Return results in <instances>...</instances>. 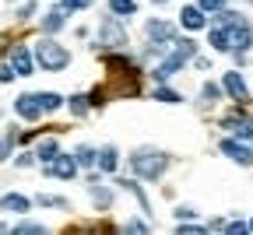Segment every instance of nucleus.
Masks as SVG:
<instances>
[{
    "instance_id": "f257e3e1",
    "label": "nucleus",
    "mask_w": 253,
    "mask_h": 235,
    "mask_svg": "<svg viewBox=\"0 0 253 235\" xmlns=\"http://www.w3.org/2000/svg\"><path fill=\"white\" fill-rule=\"evenodd\" d=\"M214 18H218V25L221 28H229V36H232V53L236 56H246V49L253 46V28H250V21L239 14V11H214Z\"/></svg>"
},
{
    "instance_id": "f03ea898",
    "label": "nucleus",
    "mask_w": 253,
    "mask_h": 235,
    "mask_svg": "<svg viewBox=\"0 0 253 235\" xmlns=\"http://www.w3.org/2000/svg\"><path fill=\"white\" fill-rule=\"evenodd\" d=\"M130 169L137 179H162V172L169 169V155L166 151H158V148H137L130 155Z\"/></svg>"
},
{
    "instance_id": "7ed1b4c3",
    "label": "nucleus",
    "mask_w": 253,
    "mask_h": 235,
    "mask_svg": "<svg viewBox=\"0 0 253 235\" xmlns=\"http://www.w3.org/2000/svg\"><path fill=\"white\" fill-rule=\"evenodd\" d=\"M194 56H197V42H194V39H179V42H172V49L162 56V63L151 71V78H155V81H169L179 67H183L186 60H194Z\"/></svg>"
},
{
    "instance_id": "20e7f679",
    "label": "nucleus",
    "mask_w": 253,
    "mask_h": 235,
    "mask_svg": "<svg viewBox=\"0 0 253 235\" xmlns=\"http://www.w3.org/2000/svg\"><path fill=\"white\" fill-rule=\"evenodd\" d=\"M36 63L42 67V71H53V74H56V71H63V67L71 63V53L63 49L56 39H49V36H46V39H39V42H36Z\"/></svg>"
},
{
    "instance_id": "39448f33",
    "label": "nucleus",
    "mask_w": 253,
    "mask_h": 235,
    "mask_svg": "<svg viewBox=\"0 0 253 235\" xmlns=\"http://www.w3.org/2000/svg\"><path fill=\"white\" fill-rule=\"evenodd\" d=\"M99 42L109 46V49H123V46H126V32H123V25L116 21V14H113V18H102V25H99Z\"/></svg>"
},
{
    "instance_id": "423d86ee",
    "label": "nucleus",
    "mask_w": 253,
    "mask_h": 235,
    "mask_svg": "<svg viewBox=\"0 0 253 235\" xmlns=\"http://www.w3.org/2000/svg\"><path fill=\"white\" fill-rule=\"evenodd\" d=\"M144 36H148L151 42H158V46H172V42H176V25L151 18V21H144Z\"/></svg>"
},
{
    "instance_id": "0eeeda50",
    "label": "nucleus",
    "mask_w": 253,
    "mask_h": 235,
    "mask_svg": "<svg viewBox=\"0 0 253 235\" xmlns=\"http://www.w3.org/2000/svg\"><path fill=\"white\" fill-rule=\"evenodd\" d=\"M42 172L53 176V179H74L78 176V161H74V155H56L49 165H42Z\"/></svg>"
},
{
    "instance_id": "6e6552de",
    "label": "nucleus",
    "mask_w": 253,
    "mask_h": 235,
    "mask_svg": "<svg viewBox=\"0 0 253 235\" xmlns=\"http://www.w3.org/2000/svg\"><path fill=\"white\" fill-rule=\"evenodd\" d=\"M221 91H229L239 106H246V102H250V88H246V81H243V74H239V71H229L225 78H221Z\"/></svg>"
},
{
    "instance_id": "1a4fd4ad",
    "label": "nucleus",
    "mask_w": 253,
    "mask_h": 235,
    "mask_svg": "<svg viewBox=\"0 0 253 235\" xmlns=\"http://www.w3.org/2000/svg\"><path fill=\"white\" fill-rule=\"evenodd\" d=\"M11 67L18 78H32V71H36V56H32L28 46H14L11 49Z\"/></svg>"
},
{
    "instance_id": "9d476101",
    "label": "nucleus",
    "mask_w": 253,
    "mask_h": 235,
    "mask_svg": "<svg viewBox=\"0 0 253 235\" xmlns=\"http://www.w3.org/2000/svg\"><path fill=\"white\" fill-rule=\"evenodd\" d=\"M221 155H229L236 165H253V148H246V144L236 141V137H225V141H221Z\"/></svg>"
},
{
    "instance_id": "9b49d317",
    "label": "nucleus",
    "mask_w": 253,
    "mask_h": 235,
    "mask_svg": "<svg viewBox=\"0 0 253 235\" xmlns=\"http://www.w3.org/2000/svg\"><path fill=\"white\" fill-rule=\"evenodd\" d=\"M221 126H225V130H232L239 141H253V119H250V116H243V113L225 116V119H221Z\"/></svg>"
},
{
    "instance_id": "f8f14e48",
    "label": "nucleus",
    "mask_w": 253,
    "mask_h": 235,
    "mask_svg": "<svg viewBox=\"0 0 253 235\" xmlns=\"http://www.w3.org/2000/svg\"><path fill=\"white\" fill-rule=\"evenodd\" d=\"M14 113H18L21 119H28V123H36V119L42 116V106H39L36 95H18V98H14Z\"/></svg>"
},
{
    "instance_id": "ddd939ff",
    "label": "nucleus",
    "mask_w": 253,
    "mask_h": 235,
    "mask_svg": "<svg viewBox=\"0 0 253 235\" xmlns=\"http://www.w3.org/2000/svg\"><path fill=\"white\" fill-rule=\"evenodd\" d=\"M179 25H183L186 32H201V28L208 25V18H204V11H201L197 4H186V7L179 11Z\"/></svg>"
},
{
    "instance_id": "4468645a",
    "label": "nucleus",
    "mask_w": 253,
    "mask_h": 235,
    "mask_svg": "<svg viewBox=\"0 0 253 235\" xmlns=\"http://www.w3.org/2000/svg\"><path fill=\"white\" fill-rule=\"evenodd\" d=\"M32 207V200L28 196H21V193H4L0 196V211H14V214H25Z\"/></svg>"
},
{
    "instance_id": "2eb2a0df",
    "label": "nucleus",
    "mask_w": 253,
    "mask_h": 235,
    "mask_svg": "<svg viewBox=\"0 0 253 235\" xmlns=\"http://www.w3.org/2000/svg\"><path fill=\"white\" fill-rule=\"evenodd\" d=\"M208 42H211V49H214V53H229V49H232V36H229V28H221V25H214V28H211Z\"/></svg>"
},
{
    "instance_id": "dca6fc26",
    "label": "nucleus",
    "mask_w": 253,
    "mask_h": 235,
    "mask_svg": "<svg viewBox=\"0 0 253 235\" xmlns=\"http://www.w3.org/2000/svg\"><path fill=\"white\" fill-rule=\"evenodd\" d=\"M95 165H99L106 176H113V172L120 169V151H116L113 144H109V148H102V151H99V161H95Z\"/></svg>"
},
{
    "instance_id": "f3484780",
    "label": "nucleus",
    "mask_w": 253,
    "mask_h": 235,
    "mask_svg": "<svg viewBox=\"0 0 253 235\" xmlns=\"http://www.w3.org/2000/svg\"><path fill=\"white\" fill-rule=\"evenodd\" d=\"M67 14L71 11H63V7H53L46 18H42V32H46V36H53V32H60L63 25H67Z\"/></svg>"
},
{
    "instance_id": "a211bd4d",
    "label": "nucleus",
    "mask_w": 253,
    "mask_h": 235,
    "mask_svg": "<svg viewBox=\"0 0 253 235\" xmlns=\"http://www.w3.org/2000/svg\"><path fill=\"white\" fill-rule=\"evenodd\" d=\"M56 155H60V141H56V137H46V141L39 144V151H36V158H39L42 165H49Z\"/></svg>"
},
{
    "instance_id": "6ab92c4d",
    "label": "nucleus",
    "mask_w": 253,
    "mask_h": 235,
    "mask_svg": "<svg viewBox=\"0 0 253 235\" xmlns=\"http://www.w3.org/2000/svg\"><path fill=\"white\" fill-rule=\"evenodd\" d=\"M63 235H116L109 225H74V228H67Z\"/></svg>"
},
{
    "instance_id": "aec40b11",
    "label": "nucleus",
    "mask_w": 253,
    "mask_h": 235,
    "mask_svg": "<svg viewBox=\"0 0 253 235\" xmlns=\"http://www.w3.org/2000/svg\"><path fill=\"white\" fill-rule=\"evenodd\" d=\"M74 161H78V169H91V165L99 161V151L88 148V144H81V148L74 151Z\"/></svg>"
},
{
    "instance_id": "412c9836",
    "label": "nucleus",
    "mask_w": 253,
    "mask_h": 235,
    "mask_svg": "<svg viewBox=\"0 0 253 235\" xmlns=\"http://www.w3.org/2000/svg\"><path fill=\"white\" fill-rule=\"evenodd\" d=\"M109 11L116 18H134L137 14V4H134V0H109Z\"/></svg>"
},
{
    "instance_id": "4be33fe9",
    "label": "nucleus",
    "mask_w": 253,
    "mask_h": 235,
    "mask_svg": "<svg viewBox=\"0 0 253 235\" xmlns=\"http://www.w3.org/2000/svg\"><path fill=\"white\" fill-rule=\"evenodd\" d=\"M36 98H39V106H42V113H56V109L63 106V98H60L56 91H39Z\"/></svg>"
},
{
    "instance_id": "5701e85b",
    "label": "nucleus",
    "mask_w": 253,
    "mask_h": 235,
    "mask_svg": "<svg viewBox=\"0 0 253 235\" xmlns=\"http://www.w3.org/2000/svg\"><path fill=\"white\" fill-rule=\"evenodd\" d=\"M120 186H123V190H130V193H134V196L141 200V211H144V214H151V204H148V196H144V190L137 186V179H123Z\"/></svg>"
},
{
    "instance_id": "b1692460",
    "label": "nucleus",
    "mask_w": 253,
    "mask_h": 235,
    "mask_svg": "<svg viewBox=\"0 0 253 235\" xmlns=\"http://www.w3.org/2000/svg\"><path fill=\"white\" fill-rule=\"evenodd\" d=\"M11 235H49V228H42V225H36V221H21V225L11 228Z\"/></svg>"
},
{
    "instance_id": "393cba45",
    "label": "nucleus",
    "mask_w": 253,
    "mask_h": 235,
    "mask_svg": "<svg viewBox=\"0 0 253 235\" xmlns=\"http://www.w3.org/2000/svg\"><path fill=\"white\" fill-rule=\"evenodd\" d=\"M88 193H91V200H95V207H109V204H113V193H109L106 186H88Z\"/></svg>"
},
{
    "instance_id": "a878e982",
    "label": "nucleus",
    "mask_w": 253,
    "mask_h": 235,
    "mask_svg": "<svg viewBox=\"0 0 253 235\" xmlns=\"http://www.w3.org/2000/svg\"><path fill=\"white\" fill-rule=\"evenodd\" d=\"M120 235H151V228H148L144 218H134V221H126V225H123Z\"/></svg>"
},
{
    "instance_id": "bb28decb",
    "label": "nucleus",
    "mask_w": 253,
    "mask_h": 235,
    "mask_svg": "<svg viewBox=\"0 0 253 235\" xmlns=\"http://www.w3.org/2000/svg\"><path fill=\"white\" fill-rule=\"evenodd\" d=\"M88 109H91V95H74L71 98V113L74 116H88Z\"/></svg>"
},
{
    "instance_id": "cd10ccee",
    "label": "nucleus",
    "mask_w": 253,
    "mask_h": 235,
    "mask_svg": "<svg viewBox=\"0 0 253 235\" xmlns=\"http://www.w3.org/2000/svg\"><path fill=\"white\" fill-rule=\"evenodd\" d=\"M155 98H158V102H166V106H179L183 102V95L172 91V88H155Z\"/></svg>"
},
{
    "instance_id": "c85d7f7f",
    "label": "nucleus",
    "mask_w": 253,
    "mask_h": 235,
    "mask_svg": "<svg viewBox=\"0 0 253 235\" xmlns=\"http://www.w3.org/2000/svg\"><path fill=\"white\" fill-rule=\"evenodd\" d=\"M221 235H250V225L246 221H229L225 228H221Z\"/></svg>"
},
{
    "instance_id": "c756f323",
    "label": "nucleus",
    "mask_w": 253,
    "mask_h": 235,
    "mask_svg": "<svg viewBox=\"0 0 253 235\" xmlns=\"http://www.w3.org/2000/svg\"><path fill=\"white\" fill-rule=\"evenodd\" d=\"M11 148H14V130H7V137L0 141V161H7V158H11Z\"/></svg>"
},
{
    "instance_id": "7c9ffc66",
    "label": "nucleus",
    "mask_w": 253,
    "mask_h": 235,
    "mask_svg": "<svg viewBox=\"0 0 253 235\" xmlns=\"http://www.w3.org/2000/svg\"><path fill=\"white\" fill-rule=\"evenodd\" d=\"M60 7H63V11H88L91 0H60Z\"/></svg>"
},
{
    "instance_id": "2f4dec72",
    "label": "nucleus",
    "mask_w": 253,
    "mask_h": 235,
    "mask_svg": "<svg viewBox=\"0 0 253 235\" xmlns=\"http://www.w3.org/2000/svg\"><path fill=\"white\" fill-rule=\"evenodd\" d=\"M36 204H42V207H67V200H63V196H36Z\"/></svg>"
},
{
    "instance_id": "473e14b6",
    "label": "nucleus",
    "mask_w": 253,
    "mask_h": 235,
    "mask_svg": "<svg viewBox=\"0 0 253 235\" xmlns=\"http://www.w3.org/2000/svg\"><path fill=\"white\" fill-rule=\"evenodd\" d=\"M218 95H221V88H218V84H204V91H201V98H204V106L218 102Z\"/></svg>"
},
{
    "instance_id": "72a5a7b5",
    "label": "nucleus",
    "mask_w": 253,
    "mask_h": 235,
    "mask_svg": "<svg viewBox=\"0 0 253 235\" xmlns=\"http://www.w3.org/2000/svg\"><path fill=\"white\" fill-rule=\"evenodd\" d=\"M176 235H211V232H208V228H201V225H186V221H183V225L176 228Z\"/></svg>"
},
{
    "instance_id": "f704fd0d",
    "label": "nucleus",
    "mask_w": 253,
    "mask_h": 235,
    "mask_svg": "<svg viewBox=\"0 0 253 235\" xmlns=\"http://www.w3.org/2000/svg\"><path fill=\"white\" fill-rule=\"evenodd\" d=\"M18 74H14V67L11 63H0V84H11Z\"/></svg>"
},
{
    "instance_id": "c9c22d12",
    "label": "nucleus",
    "mask_w": 253,
    "mask_h": 235,
    "mask_svg": "<svg viewBox=\"0 0 253 235\" xmlns=\"http://www.w3.org/2000/svg\"><path fill=\"white\" fill-rule=\"evenodd\" d=\"M197 7L208 14V11H221V7H225V0H197Z\"/></svg>"
},
{
    "instance_id": "e433bc0d",
    "label": "nucleus",
    "mask_w": 253,
    "mask_h": 235,
    "mask_svg": "<svg viewBox=\"0 0 253 235\" xmlns=\"http://www.w3.org/2000/svg\"><path fill=\"white\" fill-rule=\"evenodd\" d=\"M28 165H36V151H25V155H18V169H28Z\"/></svg>"
},
{
    "instance_id": "4c0bfd02",
    "label": "nucleus",
    "mask_w": 253,
    "mask_h": 235,
    "mask_svg": "<svg viewBox=\"0 0 253 235\" xmlns=\"http://www.w3.org/2000/svg\"><path fill=\"white\" fill-rule=\"evenodd\" d=\"M176 218H179V221H194L197 211H194V207H176Z\"/></svg>"
},
{
    "instance_id": "58836bf2",
    "label": "nucleus",
    "mask_w": 253,
    "mask_h": 235,
    "mask_svg": "<svg viewBox=\"0 0 253 235\" xmlns=\"http://www.w3.org/2000/svg\"><path fill=\"white\" fill-rule=\"evenodd\" d=\"M32 14H36V4H25V7H18V21H28Z\"/></svg>"
},
{
    "instance_id": "ea45409f",
    "label": "nucleus",
    "mask_w": 253,
    "mask_h": 235,
    "mask_svg": "<svg viewBox=\"0 0 253 235\" xmlns=\"http://www.w3.org/2000/svg\"><path fill=\"white\" fill-rule=\"evenodd\" d=\"M155 4H166V0H155Z\"/></svg>"
},
{
    "instance_id": "a19ab883",
    "label": "nucleus",
    "mask_w": 253,
    "mask_h": 235,
    "mask_svg": "<svg viewBox=\"0 0 253 235\" xmlns=\"http://www.w3.org/2000/svg\"><path fill=\"white\" fill-rule=\"evenodd\" d=\"M250 232H253V221H250Z\"/></svg>"
}]
</instances>
